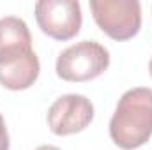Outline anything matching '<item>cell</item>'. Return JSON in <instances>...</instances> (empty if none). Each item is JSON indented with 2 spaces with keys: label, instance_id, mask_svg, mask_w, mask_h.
<instances>
[{
  "label": "cell",
  "instance_id": "3",
  "mask_svg": "<svg viewBox=\"0 0 152 150\" xmlns=\"http://www.w3.org/2000/svg\"><path fill=\"white\" fill-rule=\"evenodd\" d=\"M110 66L108 50L97 41H81L66 48L57 58V74L64 81L83 83L101 76Z\"/></svg>",
  "mask_w": 152,
  "mask_h": 150
},
{
  "label": "cell",
  "instance_id": "6",
  "mask_svg": "<svg viewBox=\"0 0 152 150\" xmlns=\"http://www.w3.org/2000/svg\"><path fill=\"white\" fill-rule=\"evenodd\" d=\"M94 118L90 99L80 94H66L58 97L48 110V127L57 136H69L83 131Z\"/></svg>",
  "mask_w": 152,
  "mask_h": 150
},
{
  "label": "cell",
  "instance_id": "8",
  "mask_svg": "<svg viewBox=\"0 0 152 150\" xmlns=\"http://www.w3.org/2000/svg\"><path fill=\"white\" fill-rule=\"evenodd\" d=\"M36 150H60L58 147H53V145H41V147H37Z\"/></svg>",
  "mask_w": 152,
  "mask_h": 150
},
{
  "label": "cell",
  "instance_id": "7",
  "mask_svg": "<svg viewBox=\"0 0 152 150\" xmlns=\"http://www.w3.org/2000/svg\"><path fill=\"white\" fill-rule=\"evenodd\" d=\"M0 150H9V134L2 115H0Z\"/></svg>",
  "mask_w": 152,
  "mask_h": 150
},
{
  "label": "cell",
  "instance_id": "5",
  "mask_svg": "<svg viewBox=\"0 0 152 150\" xmlns=\"http://www.w3.org/2000/svg\"><path fill=\"white\" fill-rule=\"evenodd\" d=\"M39 28L51 39L69 41L80 32L81 7L76 0H39L36 4Z\"/></svg>",
  "mask_w": 152,
  "mask_h": 150
},
{
  "label": "cell",
  "instance_id": "9",
  "mask_svg": "<svg viewBox=\"0 0 152 150\" xmlns=\"http://www.w3.org/2000/svg\"><path fill=\"white\" fill-rule=\"evenodd\" d=\"M149 73H151V76H152V58H151V62H149Z\"/></svg>",
  "mask_w": 152,
  "mask_h": 150
},
{
  "label": "cell",
  "instance_id": "2",
  "mask_svg": "<svg viewBox=\"0 0 152 150\" xmlns=\"http://www.w3.org/2000/svg\"><path fill=\"white\" fill-rule=\"evenodd\" d=\"M110 136L117 147L134 150L152 136V90L136 87L127 90L110 120Z\"/></svg>",
  "mask_w": 152,
  "mask_h": 150
},
{
  "label": "cell",
  "instance_id": "4",
  "mask_svg": "<svg viewBox=\"0 0 152 150\" xmlns=\"http://www.w3.org/2000/svg\"><path fill=\"white\" fill-rule=\"evenodd\" d=\"M90 11L97 27L115 41L134 37L142 27L138 0H90Z\"/></svg>",
  "mask_w": 152,
  "mask_h": 150
},
{
  "label": "cell",
  "instance_id": "1",
  "mask_svg": "<svg viewBox=\"0 0 152 150\" xmlns=\"http://www.w3.org/2000/svg\"><path fill=\"white\" fill-rule=\"evenodd\" d=\"M39 69L27 23L16 16L0 18V83L9 90H25L36 83Z\"/></svg>",
  "mask_w": 152,
  "mask_h": 150
}]
</instances>
